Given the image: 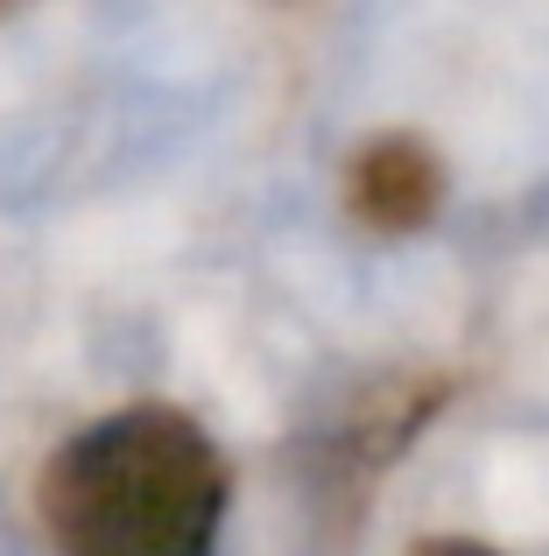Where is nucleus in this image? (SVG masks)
<instances>
[{
	"label": "nucleus",
	"mask_w": 549,
	"mask_h": 556,
	"mask_svg": "<svg viewBox=\"0 0 549 556\" xmlns=\"http://www.w3.org/2000/svg\"><path fill=\"white\" fill-rule=\"evenodd\" d=\"M14 8H22V0H0V22H8V14H14Z\"/></svg>",
	"instance_id": "nucleus-4"
},
{
	"label": "nucleus",
	"mask_w": 549,
	"mask_h": 556,
	"mask_svg": "<svg viewBox=\"0 0 549 556\" xmlns=\"http://www.w3.org/2000/svg\"><path fill=\"white\" fill-rule=\"evenodd\" d=\"M345 198H353V212L367 218L373 232H416L444 204V169H437V155H430L423 141L381 135V141H367V149L353 155Z\"/></svg>",
	"instance_id": "nucleus-2"
},
{
	"label": "nucleus",
	"mask_w": 549,
	"mask_h": 556,
	"mask_svg": "<svg viewBox=\"0 0 549 556\" xmlns=\"http://www.w3.org/2000/svg\"><path fill=\"white\" fill-rule=\"evenodd\" d=\"M36 507L56 556H219L233 472L197 416L135 402L50 451Z\"/></svg>",
	"instance_id": "nucleus-1"
},
{
	"label": "nucleus",
	"mask_w": 549,
	"mask_h": 556,
	"mask_svg": "<svg viewBox=\"0 0 549 556\" xmlns=\"http://www.w3.org/2000/svg\"><path fill=\"white\" fill-rule=\"evenodd\" d=\"M416 556H500V549H486V543H465V535H437V543H423Z\"/></svg>",
	"instance_id": "nucleus-3"
}]
</instances>
